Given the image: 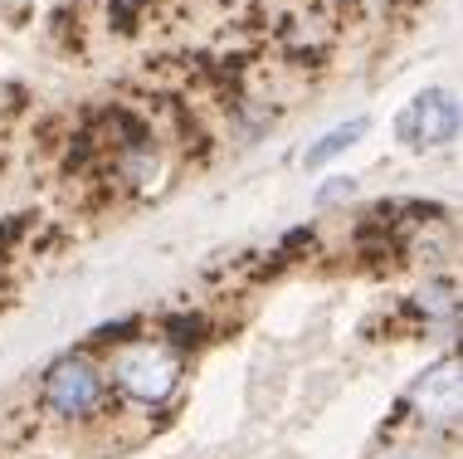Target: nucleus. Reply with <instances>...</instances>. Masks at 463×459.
I'll return each instance as SVG.
<instances>
[{
    "instance_id": "nucleus-1",
    "label": "nucleus",
    "mask_w": 463,
    "mask_h": 459,
    "mask_svg": "<svg viewBox=\"0 0 463 459\" xmlns=\"http://www.w3.org/2000/svg\"><path fill=\"white\" fill-rule=\"evenodd\" d=\"M108 401V377L93 357L73 352V357H59L44 377V406L54 411L59 420H89L103 411Z\"/></svg>"
},
{
    "instance_id": "nucleus-2",
    "label": "nucleus",
    "mask_w": 463,
    "mask_h": 459,
    "mask_svg": "<svg viewBox=\"0 0 463 459\" xmlns=\"http://www.w3.org/2000/svg\"><path fill=\"white\" fill-rule=\"evenodd\" d=\"M112 377H118V387L128 391L132 401H142V406H161L171 391L181 387V357L171 352V347L137 342V347H128V352L118 357Z\"/></svg>"
},
{
    "instance_id": "nucleus-3",
    "label": "nucleus",
    "mask_w": 463,
    "mask_h": 459,
    "mask_svg": "<svg viewBox=\"0 0 463 459\" xmlns=\"http://www.w3.org/2000/svg\"><path fill=\"white\" fill-rule=\"evenodd\" d=\"M458 132V103L449 93H420L415 103L405 108V113L395 118V138L405 147H415V152H430V147L439 142H454Z\"/></svg>"
},
{
    "instance_id": "nucleus-4",
    "label": "nucleus",
    "mask_w": 463,
    "mask_h": 459,
    "mask_svg": "<svg viewBox=\"0 0 463 459\" xmlns=\"http://www.w3.org/2000/svg\"><path fill=\"white\" fill-rule=\"evenodd\" d=\"M415 401L424 406V411H434V416H454V406H458V367L439 362L415 387Z\"/></svg>"
},
{
    "instance_id": "nucleus-5",
    "label": "nucleus",
    "mask_w": 463,
    "mask_h": 459,
    "mask_svg": "<svg viewBox=\"0 0 463 459\" xmlns=\"http://www.w3.org/2000/svg\"><path fill=\"white\" fill-rule=\"evenodd\" d=\"M361 132H366V122H361V118H356V122H342V128L327 132V138H322V142L307 152V167H322V161H332L336 152H346L352 142H361Z\"/></svg>"
},
{
    "instance_id": "nucleus-6",
    "label": "nucleus",
    "mask_w": 463,
    "mask_h": 459,
    "mask_svg": "<svg viewBox=\"0 0 463 459\" xmlns=\"http://www.w3.org/2000/svg\"><path fill=\"white\" fill-rule=\"evenodd\" d=\"M395 459H415V454H395Z\"/></svg>"
}]
</instances>
